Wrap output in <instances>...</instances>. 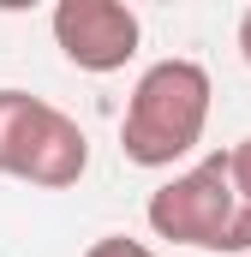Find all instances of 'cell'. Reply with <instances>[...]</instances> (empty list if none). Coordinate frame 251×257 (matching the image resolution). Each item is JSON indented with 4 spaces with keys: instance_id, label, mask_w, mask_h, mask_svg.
<instances>
[{
    "instance_id": "cell-2",
    "label": "cell",
    "mask_w": 251,
    "mask_h": 257,
    "mask_svg": "<svg viewBox=\"0 0 251 257\" xmlns=\"http://www.w3.org/2000/svg\"><path fill=\"white\" fill-rule=\"evenodd\" d=\"M144 221L156 239L197 245V251H251V203L233 192L227 150L191 162L168 186H156L144 203Z\"/></svg>"
},
{
    "instance_id": "cell-7",
    "label": "cell",
    "mask_w": 251,
    "mask_h": 257,
    "mask_svg": "<svg viewBox=\"0 0 251 257\" xmlns=\"http://www.w3.org/2000/svg\"><path fill=\"white\" fill-rule=\"evenodd\" d=\"M227 174H233V192L251 203V138H239V144L227 150Z\"/></svg>"
},
{
    "instance_id": "cell-3",
    "label": "cell",
    "mask_w": 251,
    "mask_h": 257,
    "mask_svg": "<svg viewBox=\"0 0 251 257\" xmlns=\"http://www.w3.org/2000/svg\"><path fill=\"white\" fill-rule=\"evenodd\" d=\"M48 30H54V48L78 72H96V78L120 72L144 42V24L126 0H60L48 12Z\"/></svg>"
},
{
    "instance_id": "cell-5",
    "label": "cell",
    "mask_w": 251,
    "mask_h": 257,
    "mask_svg": "<svg viewBox=\"0 0 251 257\" xmlns=\"http://www.w3.org/2000/svg\"><path fill=\"white\" fill-rule=\"evenodd\" d=\"M54 114L60 108L30 96V90H0V174L6 180H24V168H30V156H36Z\"/></svg>"
},
{
    "instance_id": "cell-1",
    "label": "cell",
    "mask_w": 251,
    "mask_h": 257,
    "mask_svg": "<svg viewBox=\"0 0 251 257\" xmlns=\"http://www.w3.org/2000/svg\"><path fill=\"white\" fill-rule=\"evenodd\" d=\"M209 102H215V84L197 60L174 54V60L144 66L120 120V156L132 168H174L180 156L203 144Z\"/></svg>"
},
{
    "instance_id": "cell-8",
    "label": "cell",
    "mask_w": 251,
    "mask_h": 257,
    "mask_svg": "<svg viewBox=\"0 0 251 257\" xmlns=\"http://www.w3.org/2000/svg\"><path fill=\"white\" fill-rule=\"evenodd\" d=\"M239 60L251 66V6H245V12H239Z\"/></svg>"
},
{
    "instance_id": "cell-4",
    "label": "cell",
    "mask_w": 251,
    "mask_h": 257,
    "mask_svg": "<svg viewBox=\"0 0 251 257\" xmlns=\"http://www.w3.org/2000/svg\"><path fill=\"white\" fill-rule=\"evenodd\" d=\"M84 168H90V138H84V126L60 108V114L48 120V132H42L30 168H24V186H36V192H66V186L84 180Z\"/></svg>"
},
{
    "instance_id": "cell-6",
    "label": "cell",
    "mask_w": 251,
    "mask_h": 257,
    "mask_svg": "<svg viewBox=\"0 0 251 257\" xmlns=\"http://www.w3.org/2000/svg\"><path fill=\"white\" fill-rule=\"evenodd\" d=\"M84 257H156L144 239H126V233H102V239H90Z\"/></svg>"
}]
</instances>
